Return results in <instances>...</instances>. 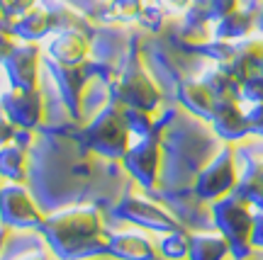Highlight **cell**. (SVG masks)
Masks as SVG:
<instances>
[{
    "label": "cell",
    "instance_id": "cell-1",
    "mask_svg": "<svg viewBox=\"0 0 263 260\" xmlns=\"http://www.w3.org/2000/svg\"><path fill=\"white\" fill-rule=\"evenodd\" d=\"M39 231L59 260H93L105 255L107 229L95 207H68L49 214Z\"/></svg>",
    "mask_w": 263,
    "mask_h": 260
},
{
    "label": "cell",
    "instance_id": "cell-2",
    "mask_svg": "<svg viewBox=\"0 0 263 260\" xmlns=\"http://www.w3.org/2000/svg\"><path fill=\"white\" fill-rule=\"evenodd\" d=\"M210 214L212 224L224 241L232 248V255L236 260H246L254 255L251 248V229H254V207L246 202L239 192L219 197L215 202H210Z\"/></svg>",
    "mask_w": 263,
    "mask_h": 260
},
{
    "label": "cell",
    "instance_id": "cell-3",
    "mask_svg": "<svg viewBox=\"0 0 263 260\" xmlns=\"http://www.w3.org/2000/svg\"><path fill=\"white\" fill-rule=\"evenodd\" d=\"M85 146L105 158H122L129 149L132 134L127 127V117L117 107H107L95 117L83 131Z\"/></svg>",
    "mask_w": 263,
    "mask_h": 260
},
{
    "label": "cell",
    "instance_id": "cell-4",
    "mask_svg": "<svg viewBox=\"0 0 263 260\" xmlns=\"http://www.w3.org/2000/svg\"><path fill=\"white\" fill-rule=\"evenodd\" d=\"M236 185H239V161L232 144H224L197 173L193 190L197 199L215 202L219 197L234 192Z\"/></svg>",
    "mask_w": 263,
    "mask_h": 260
},
{
    "label": "cell",
    "instance_id": "cell-5",
    "mask_svg": "<svg viewBox=\"0 0 263 260\" xmlns=\"http://www.w3.org/2000/svg\"><path fill=\"white\" fill-rule=\"evenodd\" d=\"M122 166L127 168L137 185L141 190H154L159 185V170H161V136L154 129L144 136H134L129 144V149L124 151V156L120 158Z\"/></svg>",
    "mask_w": 263,
    "mask_h": 260
},
{
    "label": "cell",
    "instance_id": "cell-6",
    "mask_svg": "<svg viewBox=\"0 0 263 260\" xmlns=\"http://www.w3.org/2000/svg\"><path fill=\"white\" fill-rule=\"evenodd\" d=\"M115 214L124 219V222L134 226V229H141V231H154V233H168L180 229V222L173 216L171 212H166L161 205L151 202L149 197L144 195H124L117 207H115Z\"/></svg>",
    "mask_w": 263,
    "mask_h": 260
},
{
    "label": "cell",
    "instance_id": "cell-7",
    "mask_svg": "<svg viewBox=\"0 0 263 260\" xmlns=\"http://www.w3.org/2000/svg\"><path fill=\"white\" fill-rule=\"evenodd\" d=\"M42 222H44V214L39 205L20 183H8L0 187V224L5 229L32 231V229H39Z\"/></svg>",
    "mask_w": 263,
    "mask_h": 260
},
{
    "label": "cell",
    "instance_id": "cell-8",
    "mask_svg": "<svg viewBox=\"0 0 263 260\" xmlns=\"http://www.w3.org/2000/svg\"><path fill=\"white\" fill-rule=\"evenodd\" d=\"M105 255L112 260H156V241L141 229H124V231H107Z\"/></svg>",
    "mask_w": 263,
    "mask_h": 260
},
{
    "label": "cell",
    "instance_id": "cell-9",
    "mask_svg": "<svg viewBox=\"0 0 263 260\" xmlns=\"http://www.w3.org/2000/svg\"><path fill=\"white\" fill-rule=\"evenodd\" d=\"M229 255H232V248L217 229L188 233V258L185 260H229Z\"/></svg>",
    "mask_w": 263,
    "mask_h": 260
},
{
    "label": "cell",
    "instance_id": "cell-10",
    "mask_svg": "<svg viewBox=\"0 0 263 260\" xmlns=\"http://www.w3.org/2000/svg\"><path fill=\"white\" fill-rule=\"evenodd\" d=\"M27 170V153L25 146H20L12 141V146L5 144L0 146V177H5L8 183H22Z\"/></svg>",
    "mask_w": 263,
    "mask_h": 260
},
{
    "label": "cell",
    "instance_id": "cell-11",
    "mask_svg": "<svg viewBox=\"0 0 263 260\" xmlns=\"http://www.w3.org/2000/svg\"><path fill=\"white\" fill-rule=\"evenodd\" d=\"M156 251L166 260H185L188 258V233L183 229L161 233V238L156 241Z\"/></svg>",
    "mask_w": 263,
    "mask_h": 260
},
{
    "label": "cell",
    "instance_id": "cell-12",
    "mask_svg": "<svg viewBox=\"0 0 263 260\" xmlns=\"http://www.w3.org/2000/svg\"><path fill=\"white\" fill-rule=\"evenodd\" d=\"M234 192H239L254 209L263 212V183H258L254 177H239V185Z\"/></svg>",
    "mask_w": 263,
    "mask_h": 260
},
{
    "label": "cell",
    "instance_id": "cell-13",
    "mask_svg": "<svg viewBox=\"0 0 263 260\" xmlns=\"http://www.w3.org/2000/svg\"><path fill=\"white\" fill-rule=\"evenodd\" d=\"M241 110H244L249 136H263V103H249V100H241Z\"/></svg>",
    "mask_w": 263,
    "mask_h": 260
},
{
    "label": "cell",
    "instance_id": "cell-14",
    "mask_svg": "<svg viewBox=\"0 0 263 260\" xmlns=\"http://www.w3.org/2000/svg\"><path fill=\"white\" fill-rule=\"evenodd\" d=\"M239 161V177H254L258 183H263V158L261 161H249V163H241V158L236 156Z\"/></svg>",
    "mask_w": 263,
    "mask_h": 260
},
{
    "label": "cell",
    "instance_id": "cell-15",
    "mask_svg": "<svg viewBox=\"0 0 263 260\" xmlns=\"http://www.w3.org/2000/svg\"><path fill=\"white\" fill-rule=\"evenodd\" d=\"M251 248L263 251V212L254 209V229H251Z\"/></svg>",
    "mask_w": 263,
    "mask_h": 260
},
{
    "label": "cell",
    "instance_id": "cell-16",
    "mask_svg": "<svg viewBox=\"0 0 263 260\" xmlns=\"http://www.w3.org/2000/svg\"><path fill=\"white\" fill-rule=\"evenodd\" d=\"M17 260H49V258L42 251H29V253H25V255H20Z\"/></svg>",
    "mask_w": 263,
    "mask_h": 260
},
{
    "label": "cell",
    "instance_id": "cell-17",
    "mask_svg": "<svg viewBox=\"0 0 263 260\" xmlns=\"http://www.w3.org/2000/svg\"><path fill=\"white\" fill-rule=\"evenodd\" d=\"M8 233H10V229H5V226L0 229V248H3V243H5V236H8Z\"/></svg>",
    "mask_w": 263,
    "mask_h": 260
}]
</instances>
